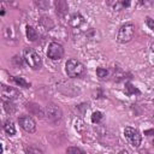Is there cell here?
Wrapping results in <instances>:
<instances>
[{
    "mask_svg": "<svg viewBox=\"0 0 154 154\" xmlns=\"http://www.w3.org/2000/svg\"><path fill=\"white\" fill-rule=\"evenodd\" d=\"M4 130H5V132H6L7 135L13 136V135L16 134V128H14V125H13V122H12V120H6V122L4 123Z\"/></svg>",
    "mask_w": 154,
    "mask_h": 154,
    "instance_id": "cell-12",
    "label": "cell"
},
{
    "mask_svg": "<svg viewBox=\"0 0 154 154\" xmlns=\"http://www.w3.org/2000/svg\"><path fill=\"white\" fill-rule=\"evenodd\" d=\"M140 4H141L142 6H144V7H147V6H152L153 0H140Z\"/></svg>",
    "mask_w": 154,
    "mask_h": 154,
    "instance_id": "cell-22",
    "label": "cell"
},
{
    "mask_svg": "<svg viewBox=\"0 0 154 154\" xmlns=\"http://www.w3.org/2000/svg\"><path fill=\"white\" fill-rule=\"evenodd\" d=\"M18 124L20 125V128H22L24 131H26V132H29V134H32V132L36 131V123H35V120H34L31 117H29V116H20V117L18 118Z\"/></svg>",
    "mask_w": 154,
    "mask_h": 154,
    "instance_id": "cell-6",
    "label": "cell"
},
{
    "mask_svg": "<svg viewBox=\"0 0 154 154\" xmlns=\"http://www.w3.org/2000/svg\"><path fill=\"white\" fill-rule=\"evenodd\" d=\"M69 23H70V25H71L72 28H79V26L84 23V18H83L79 13H73V14L71 16Z\"/></svg>",
    "mask_w": 154,
    "mask_h": 154,
    "instance_id": "cell-10",
    "label": "cell"
},
{
    "mask_svg": "<svg viewBox=\"0 0 154 154\" xmlns=\"http://www.w3.org/2000/svg\"><path fill=\"white\" fill-rule=\"evenodd\" d=\"M25 152H28V153H42V150L41 149H38V148H28V149H25Z\"/></svg>",
    "mask_w": 154,
    "mask_h": 154,
    "instance_id": "cell-23",
    "label": "cell"
},
{
    "mask_svg": "<svg viewBox=\"0 0 154 154\" xmlns=\"http://www.w3.org/2000/svg\"><path fill=\"white\" fill-rule=\"evenodd\" d=\"M134 35H135V25L131 23H125L124 25H122L119 28L117 40L120 43H126L132 40Z\"/></svg>",
    "mask_w": 154,
    "mask_h": 154,
    "instance_id": "cell-3",
    "label": "cell"
},
{
    "mask_svg": "<svg viewBox=\"0 0 154 154\" xmlns=\"http://www.w3.org/2000/svg\"><path fill=\"white\" fill-rule=\"evenodd\" d=\"M55 10H57V14H59L60 17H64L69 10L66 0H55Z\"/></svg>",
    "mask_w": 154,
    "mask_h": 154,
    "instance_id": "cell-9",
    "label": "cell"
},
{
    "mask_svg": "<svg viewBox=\"0 0 154 154\" xmlns=\"http://www.w3.org/2000/svg\"><path fill=\"white\" fill-rule=\"evenodd\" d=\"M13 105H12V102L10 101V100H4V107H5V109L8 112V113H12L13 112V107H12Z\"/></svg>",
    "mask_w": 154,
    "mask_h": 154,
    "instance_id": "cell-19",
    "label": "cell"
},
{
    "mask_svg": "<svg viewBox=\"0 0 154 154\" xmlns=\"http://www.w3.org/2000/svg\"><path fill=\"white\" fill-rule=\"evenodd\" d=\"M102 113L100 112V111H96V112H94L93 114H91V122L93 123H99L101 119H102Z\"/></svg>",
    "mask_w": 154,
    "mask_h": 154,
    "instance_id": "cell-17",
    "label": "cell"
},
{
    "mask_svg": "<svg viewBox=\"0 0 154 154\" xmlns=\"http://www.w3.org/2000/svg\"><path fill=\"white\" fill-rule=\"evenodd\" d=\"M12 79L18 84V85H20V87H24V88H30V83L29 82H26L23 77H12Z\"/></svg>",
    "mask_w": 154,
    "mask_h": 154,
    "instance_id": "cell-15",
    "label": "cell"
},
{
    "mask_svg": "<svg viewBox=\"0 0 154 154\" xmlns=\"http://www.w3.org/2000/svg\"><path fill=\"white\" fill-rule=\"evenodd\" d=\"M26 109H28L31 114L37 116L38 118H42V117L45 116L42 108H41L38 105H36V103H28V105H26Z\"/></svg>",
    "mask_w": 154,
    "mask_h": 154,
    "instance_id": "cell-11",
    "label": "cell"
},
{
    "mask_svg": "<svg viewBox=\"0 0 154 154\" xmlns=\"http://www.w3.org/2000/svg\"><path fill=\"white\" fill-rule=\"evenodd\" d=\"M131 5V0H118L116 4H114V10L116 11H120V10H124V8H128L130 7Z\"/></svg>",
    "mask_w": 154,
    "mask_h": 154,
    "instance_id": "cell-13",
    "label": "cell"
},
{
    "mask_svg": "<svg viewBox=\"0 0 154 154\" xmlns=\"http://www.w3.org/2000/svg\"><path fill=\"white\" fill-rule=\"evenodd\" d=\"M66 152H69V153H84L82 149H79V148H77V147H69V148L66 149Z\"/></svg>",
    "mask_w": 154,
    "mask_h": 154,
    "instance_id": "cell-20",
    "label": "cell"
},
{
    "mask_svg": "<svg viewBox=\"0 0 154 154\" xmlns=\"http://www.w3.org/2000/svg\"><path fill=\"white\" fill-rule=\"evenodd\" d=\"M96 75H97V77H100V78H105V77H107L108 71H107L106 69H103V67H97V69H96Z\"/></svg>",
    "mask_w": 154,
    "mask_h": 154,
    "instance_id": "cell-18",
    "label": "cell"
},
{
    "mask_svg": "<svg viewBox=\"0 0 154 154\" xmlns=\"http://www.w3.org/2000/svg\"><path fill=\"white\" fill-rule=\"evenodd\" d=\"M65 71L69 77L78 78L85 73V67L81 61H78L76 59H69L65 64Z\"/></svg>",
    "mask_w": 154,
    "mask_h": 154,
    "instance_id": "cell-1",
    "label": "cell"
},
{
    "mask_svg": "<svg viewBox=\"0 0 154 154\" xmlns=\"http://www.w3.org/2000/svg\"><path fill=\"white\" fill-rule=\"evenodd\" d=\"M150 48H152V51L154 52V43H152V46H150Z\"/></svg>",
    "mask_w": 154,
    "mask_h": 154,
    "instance_id": "cell-24",
    "label": "cell"
},
{
    "mask_svg": "<svg viewBox=\"0 0 154 154\" xmlns=\"http://www.w3.org/2000/svg\"><path fill=\"white\" fill-rule=\"evenodd\" d=\"M35 4L40 10H47L49 6L48 0H35Z\"/></svg>",
    "mask_w": 154,
    "mask_h": 154,
    "instance_id": "cell-16",
    "label": "cell"
},
{
    "mask_svg": "<svg viewBox=\"0 0 154 154\" xmlns=\"http://www.w3.org/2000/svg\"><path fill=\"white\" fill-rule=\"evenodd\" d=\"M1 95H2V99L4 100L7 99V100L12 101V100L18 99L20 96V93L18 90H16L14 88H12V87H7V85L2 84L1 85Z\"/></svg>",
    "mask_w": 154,
    "mask_h": 154,
    "instance_id": "cell-7",
    "label": "cell"
},
{
    "mask_svg": "<svg viewBox=\"0 0 154 154\" xmlns=\"http://www.w3.org/2000/svg\"><path fill=\"white\" fill-rule=\"evenodd\" d=\"M23 59L25 61V64L34 69V70H37L41 67L42 65V60H41V57L38 55V53L36 51H34L32 48H25L24 52H23Z\"/></svg>",
    "mask_w": 154,
    "mask_h": 154,
    "instance_id": "cell-2",
    "label": "cell"
},
{
    "mask_svg": "<svg viewBox=\"0 0 154 154\" xmlns=\"http://www.w3.org/2000/svg\"><path fill=\"white\" fill-rule=\"evenodd\" d=\"M47 55L52 60H60L64 57V47L59 42H51L47 49Z\"/></svg>",
    "mask_w": 154,
    "mask_h": 154,
    "instance_id": "cell-5",
    "label": "cell"
},
{
    "mask_svg": "<svg viewBox=\"0 0 154 154\" xmlns=\"http://www.w3.org/2000/svg\"><path fill=\"white\" fill-rule=\"evenodd\" d=\"M46 111H47V117L51 120H58V119L61 118V111H60V108L57 105H49V106H47Z\"/></svg>",
    "mask_w": 154,
    "mask_h": 154,
    "instance_id": "cell-8",
    "label": "cell"
},
{
    "mask_svg": "<svg viewBox=\"0 0 154 154\" xmlns=\"http://www.w3.org/2000/svg\"><path fill=\"white\" fill-rule=\"evenodd\" d=\"M124 136L126 138V141L135 148L140 147L141 144V141H142V137H141V134L137 129L135 128H131V126H126L124 129Z\"/></svg>",
    "mask_w": 154,
    "mask_h": 154,
    "instance_id": "cell-4",
    "label": "cell"
},
{
    "mask_svg": "<svg viewBox=\"0 0 154 154\" xmlns=\"http://www.w3.org/2000/svg\"><path fill=\"white\" fill-rule=\"evenodd\" d=\"M146 24H147L152 30H154V19H152L150 17H146Z\"/></svg>",
    "mask_w": 154,
    "mask_h": 154,
    "instance_id": "cell-21",
    "label": "cell"
},
{
    "mask_svg": "<svg viewBox=\"0 0 154 154\" xmlns=\"http://www.w3.org/2000/svg\"><path fill=\"white\" fill-rule=\"evenodd\" d=\"M37 31L32 28V26H26V37H28V40L29 41H36V38H37Z\"/></svg>",
    "mask_w": 154,
    "mask_h": 154,
    "instance_id": "cell-14",
    "label": "cell"
}]
</instances>
